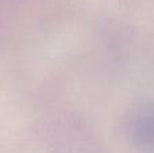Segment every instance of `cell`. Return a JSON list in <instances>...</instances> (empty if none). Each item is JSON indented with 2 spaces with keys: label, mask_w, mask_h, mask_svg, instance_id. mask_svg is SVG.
Here are the masks:
<instances>
[{
  "label": "cell",
  "mask_w": 154,
  "mask_h": 153,
  "mask_svg": "<svg viewBox=\"0 0 154 153\" xmlns=\"http://www.w3.org/2000/svg\"><path fill=\"white\" fill-rule=\"evenodd\" d=\"M131 129H133V136L138 142L143 144L147 142L152 145V134H153V125H152V113H138L133 119L131 123Z\"/></svg>",
  "instance_id": "cell-1"
}]
</instances>
